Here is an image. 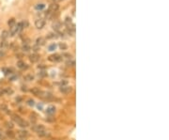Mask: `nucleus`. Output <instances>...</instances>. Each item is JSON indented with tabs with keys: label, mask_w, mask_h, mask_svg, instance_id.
Wrapping results in <instances>:
<instances>
[{
	"label": "nucleus",
	"mask_w": 169,
	"mask_h": 140,
	"mask_svg": "<svg viewBox=\"0 0 169 140\" xmlns=\"http://www.w3.org/2000/svg\"><path fill=\"white\" fill-rule=\"evenodd\" d=\"M12 119L15 121V122L17 123L19 126H21V127L23 128H26L28 126V122L26 120H24V119H22V118H20L19 116H16V115H13L12 116Z\"/></svg>",
	"instance_id": "obj_1"
},
{
	"label": "nucleus",
	"mask_w": 169,
	"mask_h": 140,
	"mask_svg": "<svg viewBox=\"0 0 169 140\" xmlns=\"http://www.w3.org/2000/svg\"><path fill=\"white\" fill-rule=\"evenodd\" d=\"M35 26L38 29H41V28L44 27L45 26V21L43 19H38L35 22Z\"/></svg>",
	"instance_id": "obj_2"
},
{
	"label": "nucleus",
	"mask_w": 169,
	"mask_h": 140,
	"mask_svg": "<svg viewBox=\"0 0 169 140\" xmlns=\"http://www.w3.org/2000/svg\"><path fill=\"white\" fill-rule=\"evenodd\" d=\"M62 59V56H59L57 54H55V55H52V56H49V60L50 61H53V62H58Z\"/></svg>",
	"instance_id": "obj_3"
},
{
	"label": "nucleus",
	"mask_w": 169,
	"mask_h": 140,
	"mask_svg": "<svg viewBox=\"0 0 169 140\" xmlns=\"http://www.w3.org/2000/svg\"><path fill=\"white\" fill-rule=\"evenodd\" d=\"M18 32H19V29H18L17 25H14V26H11V30H9V34H11V36H15Z\"/></svg>",
	"instance_id": "obj_4"
},
{
	"label": "nucleus",
	"mask_w": 169,
	"mask_h": 140,
	"mask_svg": "<svg viewBox=\"0 0 169 140\" xmlns=\"http://www.w3.org/2000/svg\"><path fill=\"white\" fill-rule=\"evenodd\" d=\"M60 91H61L63 94H69V93L71 91V88L69 86H62L60 88Z\"/></svg>",
	"instance_id": "obj_5"
},
{
	"label": "nucleus",
	"mask_w": 169,
	"mask_h": 140,
	"mask_svg": "<svg viewBox=\"0 0 169 140\" xmlns=\"http://www.w3.org/2000/svg\"><path fill=\"white\" fill-rule=\"evenodd\" d=\"M58 5L56 4V3H54V4H52L51 6L49 7V11L51 13H53V12H56V11H58Z\"/></svg>",
	"instance_id": "obj_6"
},
{
	"label": "nucleus",
	"mask_w": 169,
	"mask_h": 140,
	"mask_svg": "<svg viewBox=\"0 0 169 140\" xmlns=\"http://www.w3.org/2000/svg\"><path fill=\"white\" fill-rule=\"evenodd\" d=\"M31 93H32L33 95H36V96H40L41 94H42V91L39 88H31Z\"/></svg>",
	"instance_id": "obj_7"
},
{
	"label": "nucleus",
	"mask_w": 169,
	"mask_h": 140,
	"mask_svg": "<svg viewBox=\"0 0 169 140\" xmlns=\"http://www.w3.org/2000/svg\"><path fill=\"white\" fill-rule=\"evenodd\" d=\"M18 136L20 138H26L28 136V132L25 131V130H22V131L18 132Z\"/></svg>",
	"instance_id": "obj_8"
},
{
	"label": "nucleus",
	"mask_w": 169,
	"mask_h": 140,
	"mask_svg": "<svg viewBox=\"0 0 169 140\" xmlns=\"http://www.w3.org/2000/svg\"><path fill=\"white\" fill-rule=\"evenodd\" d=\"M36 44L38 46H42L45 44V39L44 38H42V37H40V38H38L36 41Z\"/></svg>",
	"instance_id": "obj_9"
},
{
	"label": "nucleus",
	"mask_w": 169,
	"mask_h": 140,
	"mask_svg": "<svg viewBox=\"0 0 169 140\" xmlns=\"http://www.w3.org/2000/svg\"><path fill=\"white\" fill-rule=\"evenodd\" d=\"M55 112H56V107L53 105L48 106L47 109H46V113H47L48 115H53L55 114Z\"/></svg>",
	"instance_id": "obj_10"
},
{
	"label": "nucleus",
	"mask_w": 169,
	"mask_h": 140,
	"mask_svg": "<svg viewBox=\"0 0 169 140\" xmlns=\"http://www.w3.org/2000/svg\"><path fill=\"white\" fill-rule=\"evenodd\" d=\"M33 130H34L36 133H39V132H41V131H43V130H45L44 129V127H43V125H35L34 127H33Z\"/></svg>",
	"instance_id": "obj_11"
},
{
	"label": "nucleus",
	"mask_w": 169,
	"mask_h": 140,
	"mask_svg": "<svg viewBox=\"0 0 169 140\" xmlns=\"http://www.w3.org/2000/svg\"><path fill=\"white\" fill-rule=\"evenodd\" d=\"M29 59H30V61H31V62H37V61L40 59V56H38L37 54H33V55H31V56H30Z\"/></svg>",
	"instance_id": "obj_12"
},
{
	"label": "nucleus",
	"mask_w": 169,
	"mask_h": 140,
	"mask_svg": "<svg viewBox=\"0 0 169 140\" xmlns=\"http://www.w3.org/2000/svg\"><path fill=\"white\" fill-rule=\"evenodd\" d=\"M9 32L8 31H6V30H4L2 33H1V40L2 41H6L7 39H8V37H9Z\"/></svg>",
	"instance_id": "obj_13"
},
{
	"label": "nucleus",
	"mask_w": 169,
	"mask_h": 140,
	"mask_svg": "<svg viewBox=\"0 0 169 140\" xmlns=\"http://www.w3.org/2000/svg\"><path fill=\"white\" fill-rule=\"evenodd\" d=\"M17 66H18V68H20V69H26V68H27V66H26V64L24 62V61H18Z\"/></svg>",
	"instance_id": "obj_14"
},
{
	"label": "nucleus",
	"mask_w": 169,
	"mask_h": 140,
	"mask_svg": "<svg viewBox=\"0 0 169 140\" xmlns=\"http://www.w3.org/2000/svg\"><path fill=\"white\" fill-rule=\"evenodd\" d=\"M53 28L55 29L56 31H59L60 30V28H61V24L60 23H55V24L53 25Z\"/></svg>",
	"instance_id": "obj_15"
},
{
	"label": "nucleus",
	"mask_w": 169,
	"mask_h": 140,
	"mask_svg": "<svg viewBox=\"0 0 169 140\" xmlns=\"http://www.w3.org/2000/svg\"><path fill=\"white\" fill-rule=\"evenodd\" d=\"M37 134H38L39 136H41V137H44V136H47V132L45 131V130H43V131L39 132V133H37Z\"/></svg>",
	"instance_id": "obj_16"
},
{
	"label": "nucleus",
	"mask_w": 169,
	"mask_h": 140,
	"mask_svg": "<svg viewBox=\"0 0 169 140\" xmlns=\"http://www.w3.org/2000/svg\"><path fill=\"white\" fill-rule=\"evenodd\" d=\"M6 134H7V136H9V138H14V136H15V134L13 133L12 131H11V130H9V131L6 133Z\"/></svg>",
	"instance_id": "obj_17"
},
{
	"label": "nucleus",
	"mask_w": 169,
	"mask_h": 140,
	"mask_svg": "<svg viewBox=\"0 0 169 140\" xmlns=\"http://www.w3.org/2000/svg\"><path fill=\"white\" fill-rule=\"evenodd\" d=\"M3 91H4V93H6V94H8V95L12 94V93H13V90L11 89V88H5V89H3Z\"/></svg>",
	"instance_id": "obj_18"
},
{
	"label": "nucleus",
	"mask_w": 169,
	"mask_h": 140,
	"mask_svg": "<svg viewBox=\"0 0 169 140\" xmlns=\"http://www.w3.org/2000/svg\"><path fill=\"white\" fill-rule=\"evenodd\" d=\"M25 79H26V81H32V80L34 79V76H33L32 74H27V75L25 76Z\"/></svg>",
	"instance_id": "obj_19"
},
{
	"label": "nucleus",
	"mask_w": 169,
	"mask_h": 140,
	"mask_svg": "<svg viewBox=\"0 0 169 140\" xmlns=\"http://www.w3.org/2000/svg\"><path fill=\"white\" fill-rule=\"evenodd\" d=\"M59 47H60V49H61V50H67L68 46H67L66 43L62 42V43H60V44H59Z\"/></svg>",
	"instance_id": "obj_20"
},
{
	"label": "nucleus",
	"mask_w": 169,
	"mask_h": 140,
	"mask_svg": "<svg viewBox=\"0 0 169 140\" xmlns=\"http://www.w3.org/2000/svg\"><path fill=\"white\" fill-rule=\"evenodd\" d=\"M23 50H24L25 52H28L30 50V47L28 44H24V46H23Z\"/></svg>",
	"instance_id": "obj_21"
},
{
	"label": "nucleus",
	"mask_w": 169,
	"mask_h": 140,
	"mask_svg": "<svg viewBox=\"0 0 169 140\" xmlns=\"http://www.w3.org/2000/svg\"><path fill=\"white\" fill-rule=\"evenodd\" d=\"M8 46H9V44L7 43L6 41H1V47H2V48H7Z\"/></svg>",
	"instance_id": "obj_22"
},
{
	"label": "nucleus",
	"mask_w": 169,
	"mask_h": 140,
	"mask_svg": "<svg viewBox=\"0 0 169 140\" xmlns=\"http://www.w3.org/2000/svg\"><path fill=\"white\" fill-rule=\"evenodd\" d=\"M14 25H15V20L13 19V18L9 19V26H14Z\"/></svg>",
	"instance_id": "obj_23"
},
{
	"label": "nucleus",
	"mask_w": 169,
	"mask_h": 140,
	"mask_svg": "<svg viewBox=\"0 0 169 140\" xmlns=\"http://www.w3.org/2000/svg\"><path fill=\"white\" fill-rule=\"evenodd\" d=\"M56 45L55 43H53V44H51V45L49 46V51H54V50H56Z\"/></svg>",
	"instance_id": "obj_24"
},
{
	"label": "nucleus",
	"mask_w": 169,
	"mask_h": 140,
	"mask_svg": "<svg viewBox=\"0 0 169 140\" xmlns=\"http://www.w3.org/2000/svg\"><path fill=\"white\" fill-rule=\"evenodd\" d=\"M43 8H44V4H38L36 6V9H40V11H41V9H42Z\"/></svg>",
	"instance_id": "obj_25"
},
{
	"label": "nucleus",
	"mask_w": 169,
	"mask_h": 140,
	"mask_svg": "<svg viewBox=\"0 0 169 140\" xmlns=\"http://www.w3.org/2000/svg\"><path fill=\"white\" fill-rule=\"evenodd\" d=\"M27 104H28V105H30V106H34L35 102L33 101V100H28V101H27Z\"/></svg>",
	"instance_id": "obj_26"
},
{
	"label": "nucleus",
	"mask_w": 169,
	"mask_h": 140,
	"mask_svg": "<svg viewBox=\"0 0 169 140\" xmlns=\"http://www.w3.org/2000/svg\"><path fill=\"white\" fill-rule=\"evenodd\" d=\"M65 23H66L67 26H69V25H71V18L67 17V18H66V21H65Z\"/></svg>",
	"instance_id": "obj_27"
},
{
	"label": "nucleus",
	"mask_w": 169,
	"mask_h": 140,
	"mask_svg": "<svg viewBox=\"0 0 169 140\" xmlns=\"http://www.w3.org/2000/svg\"><path fill=\"white\" fill-rule=\"evenodd\" d=\"M67 65H68V66H71V67H73V66L75 65V62L74 61H68V62H67Z\"/></svg>",
	"instance_id": "obj_28"
},
{
	"label": "nucleus",
	"mask_w": 169,
	"mask_h": 140,
	"mask_svg": "<svg viewBox=\"0 0 169 140\" xmlns=\"http://www.w3.org/2000/svg\"><path fill=\"white\" fill-rule=\"evenodd\" d=\"M6 124H7V127H8V128H9V129H12V128H13V125H12V123H11V122H7Z\"/></svg>",
	"instance_id": "obj_29"
},
{
	"label": "nucleus",
	"mask_w": 169,
	"mask_h": 140,
	"mask_svg": "<svg viewBox=\"0 0 169 140\" xmlns=\"http://www.w3.org/2000/svg\"><path fill=\"white\" fill-rule=\"evenodd\" d=\"M45 73V71H41V73H40V75L42 76V77H43V76H45V75H46V73Z\"/></svg>",
	"instance_id": "obj_30"
},
{
	"label": "nucleus",
	"mask_w": 169,
	"mask_h": 140,
	"mask_svg": "<svg viewBox=\"0 0 169 140\" xmlns=\"http://www.w3.org/2000/svg\"><path fill=\"white\" fill-rule=\"evenodd\" d=\"M4 138H5V136H3V134H1V133H0V139H3V140H4Z\"/></svg>",
	"instance_id": "obj_31"
},
{
	"label": "nucleus",
	"mask_w": 169,
	"mask_h": 140,
	"mask_svg": "<svg viewBox=\"0 0 169 140\" xmlns=\"http://www.w3.org/2000/svg\"><path fill=\"white\" fill-rule=\"evenodd\" d=\"M4 94V91H3V89H0V96H1V95H3Z\"/></svg>",
	"instance_id": "obj_32"
},
{
	"label": "nucleus",
	"mask_w": 169,
	"mask_h": 140,
	"mask_svg": "<svg viewBox=\"0 0 169 140\" xmlns=\"http://www.w3.org/2000/svg\"><path fill=\"white\" fill-rule=\"evenodd\" d=\"M38 108H39V109H41V108H42V104H39V105H38Z\"/></svg>",
	"instance_id": "obj_33"
},
{
	"label": "nucleus",
	"mask_w": 169,
	"mask_h": 140,
	"mask_svg": "<svg viewBox=\"0 0 169 140\" xmlns=\"http://www.w3.org/2000/svg\"><path fill=\"white\" fill-rule=\"evenodd\" d=\"M17 140H26V138H19V139H17Z\"/></svg>",
	"instance_id": "obj_34"
},
{
	"label": "nucleus",
	"mask_w": 169,
	"mask_h": 140,
	"mask_svg": "<svg viewBox=\"0 0 169 140\" xmlns=\"http://www.w3.org/2000/svg\"><path fill=\"white\" fill-rule=\"evenodd\" d=\"M53 1H54V2H56H56H58L59 0H53Z\"/></svg>",
	"instance_id": "obj_35"
}]
</instances>
